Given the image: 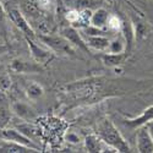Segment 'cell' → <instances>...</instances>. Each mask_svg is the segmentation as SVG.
I'll return each mask as SVG.
<instances>
[{
  "label": "cell",
  "mask_w": 153,
  "mask_h": 153,
  "mask_svg": "<svg viewBox=\"0 0 153 153\" xmlns=\"http://www.w3.org/2000/svg\"><path fill=\"white\" fill-rule=\"evenodd\" d=\"M136 148L140 153H153V140L151 137L147 125L137 127Z\"/></svg>",
  "instance_id": "7"
},
{
  "label": "cell",
  "mask_w": 153,
  "mask_h": 153,
  "mask_svg": "<svg viewBox=\"0 0 153 153\" xmlns=\"http://www.w3.org/2000/svg\"><path fill=\"white\" fill-rule=\"evenodd\" d=\"M126 50V42L125 38L121 37H117L114 38L113 41L109 42V47H108V52L109 53H124Z\"/></svg>",
  "instance_id": "17"
},
{
  "label": "cell",
  "mask_w": 153,
  "mask_h": 153,
  "mask_svg": "<svg viewBox=\"0 0 153 153\" xmlns=\"http://www.w3.org/2000/svg\"><path fill=\"white\" fill-rule=\"evenodd\" d=\"M44 45H47L54 54L60 55H75V47L61 34L60 36H52V34H39L37 37Z\"/></svg>",
  "instance_id": "2"
},
{
  "label": "cell",
  "mask_w": 153,
  "mask_h": 153,
  "mask_svg": "<svg viewBox=\"0 0 153 153\" xmlns=\"http://www.w3.org/2000/svg\"><path fill=\"white\" fill-rule=\"evenodd\" d=\"M5 11H6V16L10 19V21L15 25V26L26 36L30 38H36V32L33 30V27L31 26V23L28 22L27 17L23 15V12L15 6H5Z\"/></svg>",
  "instance_id": "3"
},
{
  "label": "cell",
  "mask_w": 153,
  "mask_h": 153,
  "mask_svg": "<svg viewBox=\"0 0 153 153\" xmlns=\"http://www.w3.org/2000/svg\"><path fill=\"white\" fill-rule=\"evenodd\" d=\"M0 138L4 140V141H11V142H16V143H20L23 146H27L30 148L36 149L37 152L41 151L39 146H38L32 138L22 134L20 130L14 129V127L7 126V127H4V129H0Z\"/></svg>",
  "instance_id": "4"
},
{
  "label": "cell",
  "mask_w": 153,
  "mask_h": 153,
  "mask_svg": "<svg viewBox=\"0 0 153 153\" xmlns=\"http://www.w3.org/2000/svg\"><path fill=\"white\" fill-rule=\"evenodd\" d=\"M12 113H15L19 118L23 120H31L36 117V113L33 111V109L30 108L27 104L22 103V102H17V103L12 104Z\"/></svg>",
  "instance_id": "14"
},
{
  "label": "cell",
  "mask_w": 153,
  "mask_h": 153,
  "mask_svg": "<svg viewBox=\"0 0 153 153\" xmlns=\"http://www.w3.org/2000/svg\"><path fill=\"white\" fill-rule=\"evenodd\" d=\"M88 48H92L98 52H105L109 47V39L105 36H86L85 39Z\"/></svg>",
  "instance_id": "11"
},
{
  "label": "cell",
  "mask_w": 153,
  "mask_h": 153,
  "mask_svg": "<svg viewBox=\"0 0 153 153\" xmlns=\"http://www.w3.org/2000/svg\"><path fill=\"white\" fill-rule=\"evenodd\" d=\"M12 118V104L6 92L0 91V129L7 127Z\"/></svg>",
  "instance_id": "8"
},
{
  "label": "cell",
  "mask_w": 153,
  "mask_h": 153,
  "mask_svg": "<svg viewBox=\"0 0 153 153\" xmlns=\"http://www.w3.org/2000/svg\"><path fill=\"white\" fill-rule=\"evenodd\" d=\"M147 125V127H148V131H149V134H151V137H152V140H153V123L152 121H149L148 124H146Z\"/></svg>",
  "instance_id": "26"
},
{
  "label": "cell",
  "mask_w": 153,
  "mask_h": 153,
  "mask_svg": "<svg viewBox=\"0 0 153 153\" xmlns=\"http://www.w3.org/2000/svg\"><path fill=\"white\" fill-rule=\"evenodd\" d=\"M68 138H69V141H70V142H74V143H76V142H79V141H80V138H79L77 136L72 135V134H70V135L68 136Z\"/></svg>",
  "instance_id": "24"
},
{
  "label": "cell",
  "mask_w": 153,
  "mask_h": 153,
  "mask_svg": "<svg viewBox=\"0 0 153 153\" xmlns=\"http://www.w3.org/2000/svg\"><path fill=\"white\" fill-rule=\"evenodd\" d=\"M64 3H65L70 9L72 10H83V9H87L88 7V4L93 3L92 0H64Z\"/></svg>",
  "instance_id": "20"
},
{
  "label": "cell",
  "mask_w": 153,
  "mask_h": 153,
  "mask_svg": "<svg viewBox=\"0 0 153 153\" xmlns=\"http://www.w3.org/2000/svg\"><path fill=\"white\" fill-rule=\"evenodd\" d=\"M97 135L104 145L114 148L117 152H131L127 141L123 137L118 127L108 118L100 120L97 126Z\"/></svg>",
  "instance_id": "1"
},
{
  "label": "cell",
  "mask_w": 153,
  "mask_h": 153,
  "mask_svg": "<svg viewBox=\"0 0 153 153\" xmlns=\"http://www.w3.org/2000/svg\"><path fill=\"white\" fill-rule=\"evenodd\" d=\"M152 120H153V105H151L147 109H145L140 117L134 118V119L125 118L123 120V123L127 127H130V129H137V127L142 126V125H146V124H148Z\"/></svg>",
  "instance_id": "10"
},
{
  "label": "cell",
  "mask_w": 153,
  "mask_h": 153,
  "mask_svg": "<svg viewBox=\"0 0 153 153\" xmlns=\"http://www.w3.org/2000/svg\"><path fill=\"white\" fill-rule=\"evenodd\" d=\"M60 34L64 38H66V39L75 47V49L82 50L83 53H90V48H88V45L86 44L82 36L79 33V31L76 30L75 27H72V26L62 27L60 30Z\"/></svg>",
  "instance_id": "6"
},
{
  "label": "cell",
  "mask_w": 153,
  "mask_h": 153,
  "mask_svg": "<svg viewBox=\"0 0 153 153\" xmlns=\"http://www.w3.org/2000/svg\"><path fill=\"white\" fill-rule=\"evenodd\" d=\"M11 87V79L9 75H0V91L7 92Z\"/></svg>",
  "instance_id": "22"
},
{
  "label": "cell",
  "mask_w": 153,
  "mask_h": 153,
  "mask_svg": "<svg viewBox=\"0 0 153 153\" xmlns=\"http://www.w3.org/2000/svg\"><path fill=\"white\" fill-rule=\"evenodd\" d=\"M132 31H134V36H135L136 39L142 41L148 34V25L146 22H142V21H137L134 25Z\"/></svg>",
  "instance_id": "19"
},
{
  "label": "cell",
  "mask_w": 153,
  "mask_h": 153,
  "mask_svg": "<svg viewBox=\"0 0 153 153\" xmlns=\"http://www.w3.org/2000/svg\"><path fill=\"white\" fill-rule=\"evenodd\" d=\"M43 94H44V90H43V87L39 83L31 82V83L27 85V87H26V96L30 99H38V98H41Z\"/></svg>",
  "instance_id": "18"
},
{
  "label": "cell",
  "mask_w": 153,
  "mask_h": 153,
  "mask_svg": "<svg viewBox=\"0 0 153 153\" xmlns=\"http://www.w3.org/2000/svg\"><path fill=\"white\" fill-rule=\"evenodd\" d=\"M103 141L99 138L97 134H91L85 137V147L88 152L94 153V152H103Z\"/></svg>",
  "instance_id": "16"
},
{
  "label": "cell",
  "mask_w": 153,
  "mask_h": 153,
  "mask_svg": "<svg viewBox=\"0 0 153 153\" xmlns=\"http://www.w3.org/2000/svg\"><path fill=\"white\" fill-rule=\"evenodd\" d=\"M108 1H113V0H108Z\"/></svg>",
  "instance_id": "27"
},
{
  "label": "cell",
  "mask_w": 153,
  "mask_h": 153,
  "mask_svg": "<svg viewBox=\"0 0 153 153\" xmlns=\"http://www.w3.org/2000/svg\"><path fill=\"white\" fill-rule=\"evenodd\" d=\"M10 70L14 71V72H20V74H23V72H30V74H34V72H39L42 71V66L41 64L38 62H30V61H26V60H22V59H14L10 64Z\"/></svg>",
  "instance_id": "9"
},
{
  "label": "cell",
  "mask_w": 153,
  "mask_h": 153,
  "mask_svg": "<svg viewBox=\"0 0 153 153\" xmlns=\"http://www.w3.org/2000/svg\"><path fill=\"white\" fill-rule=\"evenodd\" d=\"M5 19H6V11L5 7L1 5V3H0V25H4Z\"/></svg>",
  "instance_id": "23"
},
{
  "label": "cell",
  "mask_w": 153,
  "mask_h": 153,
  "mask_svg": "<svg viewBox=\"0 0 153 153\" xmlns=\"http://www.w3.org/2000/svg\"><path fill=\"white\" fill-rule=\"evenodd\" d=\"M109 16H110L109 12L105 9L99 7L96 11L92 12V16H91V20H90V25H91V26H93V27L103 30L107 26Z\"/></svg>",
  "instance_id": "12"
},
{
  "label": "cell",
  "mask_w": 153,
  "mask_h": 153,
  "mask_svg": "<svg viewBox=\"0 0 153 153\" xmlns=\"http://www.w3.org/2000/svg\"><path fill=\"white\" fill-rule=\"evenodd\" d=\"M34 39H36V38L26 37V42L28 44L32 59L36 62L41 64V65H44V64L50 62V61L53 60V58H54V53L49 48L47 49V48H43L42 45H39Z\"/></svg>",
  "instance_id": "5"
},
{
  "label": "cell",
  "mask_w": 153,
  "mask_h": 153,
  "mask_svg": "<svg viewBox=\"0 0 153 153\" xmlns=\"http://www.w3.org/2000/svg\"><path fill=\"white\" fill-rule=\"evenodd\" d=\"M7 50H9V47H7V45L0 43V55H1V54H5Z\"/></svg>",
  "instance_id": "25"
},
{
  "label": "cell",
  "mask_w": 153,
  "mask_h": 153,
  "mask_svg": "<svg viewBox=\"0 0 153 153\" xmlns=\"http://www.w3.org/2000/svg\"><path fill=\"white\" fill-rule=\"evenodd\" d=\"M125 58H126L125 53H118V54L117 53H105L100 56V60L108 68H117L124 62Z\"/></svg>",
  "instance_id": "15"
},
{
  "label": "cell",
  "mask_w": 153,
  "mask_h": 153,
  "mask_svg": "<svg viewBox=\"0 0 153 153\" xmlns=\"http://www.w3.org/2000/svg\"><path fill=\"white\" fill-rule=\"evenodd\" d=\"M0 152L1 153H31V152H37V151L27 146L16 143V142L5 141L3 145H0Z\"/></svg>",
  "instance_id": "13"
},
{
  "label": "cell",
  "mask_w": 153,
  "mask_h": 153,
  "mask_svg": "<svg viewBox=\"0 0 153 153\" xmlns=\"http://www.w3.org/2000/svg\"><path fill=\"white\" fill-rule=\"evenodd\" d=\"M107 27H108L110 31H114V32L121 31L123 21H121L118 16H109V20H108V23H107Z\"/></svg>",
  "instance_id": "21"
}]
</instances>
